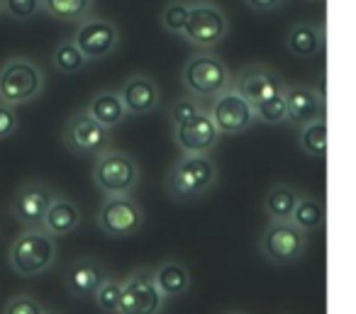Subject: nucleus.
I'll return each mask as SVG.
<instances>
[{
  "label": "nucleus",
  "instance_id": "1",
  "mask_svg": "<svg viewBox=\"0 0 356 314\" xmlns=\"http://www.w3.org/2000/svg\"><path fill=\"white\" fill-rule=\"evenodd\" d=\"M220 173L210 156H195V154H181L178 161L166 173V192L176 202L200 200L208 195L218 183Z\"/></svg>",
  "mask_w": 356,
  "mask_h": 314
},
{
  "label": "nucleus",
  "instance_id": "2",
  "mask_svg": "<svg viewBox=\"0 0 356 314\" xmlns=\"http://www.w3.org/2000/svg\"><path fill=\"white\" fill-rule=\"evenodd\" d=\"M44 71L30 56H10L0 66V105L13 110L30 105L44 93Z\"/></svg>",
  "mask_w": 356,
  "mask_h": 314
},
{
  "label": "nucleus",
  "instance_id": "3",
  "mask_svg": "<svg viewBox=\"0 0 356 314\" xmlns=\"http://www.w3.org/2000/svg\"><path fill=\"white\" fill-rule=\"evenodd\" d=\"M56 239H51L44 229H22L10 244L8 265L22 278H35L56 263Z\"/></svg>",
  "mask_w": 356,
  "mask_h": 314
},
{
  "label": "nucleus",
  "instance_id": "4",
  "mask_svg": "<svg viewBox=\"0 0 356 314\" xmlns=\"http://www.w3.org/2000/svg\"><path fill=\"white\" fill-rule=\"evenodd\" d=\"M229 83H232V74L227 64L213 51H195L181 69V85L191 98L213 100L225 88H229Z\"/></svg>",
  "mask_w": 356,
  "mask_h": 314
},
{
  "label": "nucleus",
  "instance_id": "5",
  "mask_svg": "<svg viewBox=\"0 0 356 314\" xmlns=\"http://www.w3.org/2000/svg\"><path fill=\"white\" fill-rule=\"evenodd\" d=\"M139 163L134 156L120 149H105L98 154L93 166V185L103 192L105 197H118V195H132L134 188L139 185Z\"/></svg>",
  "mask_w": 356,
  "mask_h": 314
},
{
  "label": "nucleus",
  "instance_id": "6",
  "mask_svg": "<svg viewBox=\"0 0 356 314\" xmlns=\"http://www.w3.org/2000/svg\"><path fill=\"white\" fill-rule=\"evenodd\" d=\"M229 35V17L213 0H191L188 22H186L184 40L198 47L200 51H210L222 44Z\"/></svg>",
  "mask_w": 356,
  "mask_h": 314
},
{
  "label": "nucleus",
  "instance_id": "7",
  "mask_svg": "<svg viewBox=\"0 0 356 314\" xmlns=\"http://www.w3.org/2000/svg\"><path fill=\"white\" fill-rule=\"evenodd\" d=\"M307 236L291 222H268L259 239V251L273 265L296 263L305 256Z\"/></svg>",
  "mask_w": 356,
  "mask_h": 314
},
{
  "label": "nucleus",
  "instance_id": "8",
  "mask_svg": "<svg viewBox=\"0 0 356 314\" xmlns=\"http://www.w3.org/2000/svg\"><path fill=\"white\" fill-rule=\"evenodd\" d=\"M95 224L110 239H127L142 231L144 210L132 200V195L105 197L95 215Z\"/></svg>",
  "mask_w": 356,
  "mask_h": 314
},
{
  "label": "nucleus",
  "instance_id": "9",
  "mask_svg": "<svg viewBox=\"0 0 356 314\" xmlns=\"http://www.w3.org/2000/svg\"><path fill=\"white\" fill-rule=\"evenodd\" d=\"M64 147L69 149L74 156H98L105 149H110V132L105 127H100L86 108L76 110L64 124Z\"/></svg>",
  "mask_w": 356,
  "mask_h": 314
},
{
  "label": "nucleus",
  "instance_id": "10",
  "mask_svg": "<svg viewBox=\"0 0 356 314\" xmlns=\"http://www.w3.org/2000/svg\"><path fill=\"white\" fill-rule=\"evenodd\" d=\"M163 304L166 299L154 285L152 268H137L122 283L118 314H161Z\"/></svg>",
  "mask_w": 356,
  "mask_h": 314
},
{
  "label": "nucleus",
  "instance_id": "11",
  "mask_svg": "<svg viewBox=\"0 0 356 314\" xmlns=\"http://www.w3.org/2000/svg\"><path fill=\"white\" fill-rule=\"evenodd\" d=\"M218 127L220 134H242L252 129L254 124V108L229 85L220 95L210 100V108H205Z\"/></svg>",
  "mask_w": 356,
  "mask_h": 314
},
{
  "label": "nucleus",
  "instance_id": "12",
  "mask_svg": "<svg viewBox=\"0 0 356 314\" xmlns=\"http://www.w3.org/2000/svg\"><path fill=\"white\" fill-rule=\"evenodd\" d=\"M71 42L79 47V51L86 56V61L105 59V56L118 51L120 30L113 20H105V17H88V20L79 22L76 35Z\"/></svg>",
  "mask_w": 356,
  "mask_h": 314
},
{
  "label": "nucleus",
  "instance_id": "13",
  "mask_svg": "<svg viewBox=\"0 0 356 314\" xmlns=\"http://www.w3.org/2000/svg\"><path fill=\"white\" fill-rule=\"evenodd\" d=\"M229 85H232L252 108H257L259 103H264V100L271 98V95L283 93V88H286L288 83L283 81V76L278 74V69H273V66L249 64L234 76Z\"/></svg>",
  "mask_w": 356,
  "mask_h": 314
},
{
  "label": "nucleus",
  "instance_id": "14",
  "mask_svg": "<svg viewBox=\"0 0 356 314\" xmlns=\"http://www.w3.org/2000/svg\"><path fill=\"white\" fill-rule=\"evenodd\" d=\"M56 192L42 181H27L15 190L10 200V215L25 229H42V222Z\"/></svg>",
  "mask_w": 356,
  "mask_h": 314
},
{
  "label": "nucleus",
  "instance_id": "15",
  "mask_svg": "<svg viewBox=\"0 0 356 314\" xmlns=\"http://www.w3.org/2000/svg\"><path fill=\"white\" fill-rule=\"evenodd\" d=\"M283 98H286V122L293 127H305L310 122L317 119H325V93L322 88L315 85H305V83H296V85H286L283 90Z\"/></svg>",
  "mask_w": 356,
  "mask_h": 314
},
{
  "label": "nucleus",
  "instance_id": "16",
  "mask_svg": "<svg viewBox=\"0 0 356 314\" xmlns=\"http://www.w3.org/2000/svg\"><path fill=\"white\" fill-rule=\"evenodd\" d=\"M220 142L218 127L210 119L208 110H203L200 115H195L193 119H188L186 124L173 127V144L178 147L181 154H195V156H210L215 147Z\"/></svg>",
  "mask_w": 356,
  "mask_h": 314
},
{
  "label": "nucleus",
  "instance_id": "17",
  "mask_svg": "<svg viewBox=\"0 0 356 314\" xmlns=\"http://www.w3.org/2000/svg\"><path fill=\"white\" fill-rule=\"evenodd\" d=\"M120 103L124 108V115H149L161 105V88L147 74H134L122 83L118 90Z\"/></svg>",
  "mask_w": 356,
  "mask_h": 314
},
{
  "label": "nucleus",
  "instance_id": "18",
  "mask_svg": "<svg viewBox=\"0 0 356 314\" xmlns=\"http://www.w3.org/2000/svg\"><path fill=\"white\" fill-rule=\"evenodd\" d=\"M108 278L103 263L95 258H79L64 270V288L71 297H93L103 280Z\"/></svg>",
  "mask_w": 356,
  "mask_h": 314
},
{
  "label": "nucleus",
  "instance_id": "19",
  "mask_svg": "<svg viewBox=\"0 0 356 314\" xmlns=\"http://www.w3.org/2000/svg\"><path fill=\"white\" fill-rule=\"evenodd\" d=\"M286 49L298 59H315L325 49V25L322 22H296L286 35Z\"/></svg>",
  "mask_w": 356,
  "mask_h": 314
},
{
  "label": "nucleus",
  "instance_id": "20",
  "mask_svg": "<svg viewBox=\"0 0 356 314\" xmlns=\"http://www.w3.org/2000/svg\"><path fill=\"white\" fill-rule=\"evenodd\" d=\"M81 224V210L71 197L66 195H54L49 210L42 222V229L51 236V239H59V236H69L71 231H76Z\"/></svg>",
  "mask_w": 356,
  "mask_h": 314
},
{
  "label": "nucleus",
  "instance_id": "21",
  "mask_svg": "<svg viewBox=\"0 0 356 314\" xmlns=\"http://www.w3.org/2000/svg\"><path fill=\"white\" fill-rule=\"evenodd\" d=\"M152 275H154V285L163 295V299L181 297L191 288V270L181 261H163L156 268H152Z\"/></svg>",
  "mask_w": 356,
  "mask_h": 314
},
{
  "label": "nucleus",
  "instance_id": "22",
  "mask_svg": "<svg viewBox=\"0 0 356 314\" xmlns=\"http://www.w3.org/2000/svg\"><path fill=\"white\" fill-rule=\"evenodd\" d=\"M86 113H88L100 127L108 129V132L113 127H118V124H122V119L127 117L122 103H120L118 90H98V93L88 100V105H86Z\"/></svg>",
  "mask_w": 356,
  "mask_h": 314
},
{
  "label": "nucleus",
  "instance_id": "23",
  "mask_svg": "<svg viewBox=\"0 0 356 314\" xmlns=\"http://www.w3.org/2000/svg\"><path fill=\"white\" fill-rule=\"evenodd\" d=\"M300 192L288 183H276L264 195V212L271 222H291Z\"/></svg>",
  "mask_w": 356,
  "mask_h": 314
},
{
  "label": "nucleus",
  "instance_id": "24",
  "mask_svg": "<svg viewBox=\"0 0 356 314\" xmlns=\"http://www.w3.org/2000/svg\"><path fill=\"white\" fill-rule=\"evenodd\" d=\"M325 220H327V210H325V202L320 197H312V195H302L298 197V205L291 215V224H296L302 234H315V231L325 229Z\"/></svg>",
  "mask_w": 356,
  "mask_h": 314
},
{
  "label": "nucleus",
  "instance_id": "25",
  "mask_svg": "<svg viewBox=\"0 0 356 314\" xmlns=\"http://www.w3.org/2000/svg\"><path fill=\"white\" fill-rule=\"evenodd\" d=\"M95 0H42V13L61 22H83L93 17Z\"/></svg>",
  "mask_w": 356,
  "mask_h": 314
},
{
  "label": "nucleus",
  "instance_id": "26",
  "mask_svg": "<svg viewBox=\"0 0 356 314\" xmlns=\"http://www.w3.org/2000/svg\"><path fill=\"white\" fill-rule=\"evenodd\" d=\"M298 147L302 154L322 161L327 156V119H317L298 129Z\"/></svg>",
  "mask_w": 356,
  "mask_h": 314
},
{
  "label": "nucleus",
  "instance_id": "27",
  "mask_svg": "<svg viewBox=\"0 0 356 314\" xmlns=\"http://www.w3.org/2000/svg\"><path fill=\"white\" fill-rule=\"evenodd\" d=\"M51 66L64 76H76L88 66V61H86V56L81 54L79 47H76L74 42L64 40L54 47V51H51Z\"/></svg>",
  "mask_w": 356,
  "mask_h": 314
},
{
  "label": "nucleus",
  "instance_id": "28",
  "mask_svg": "<svg viewBox=\"0 0 356 314\" xmlns=\"http://www.w3.org/2000/svg\"><path fill=\"white\" fill-rule=\"evenodd\" d=\"M191 13V0H168L166 6L161 8V27L168 35L181 37L186 30Z\"/></svg>",
  "mask_w": 356,
  "mask_h": 314
},
{
  "label": "nucleus",
  "instance_id": "29",
  "mask_svg": "<svg viewBox=\"0 0 356 314\" xmlns=\"http://www.w3.org/2000/svg\"><path fill=\"white\" fill-rule=\"evenodd\" d=\"M286 117H288V113H286V98H283V93L271 95V98H266L264 103H259L257 108H254V122H259V124L278 127V124H286Z\"/></svg>",
  "mask_w": 356,
  "mask_h": 314
},
{
  "label": "nucleus",
  "instance_id": "30",
  "mask_svg": "<svg viewBox=\"0 0 356 314\" xmlns=\"http://www.w3.org/2000/svg\"><path fill=\"white\" fill-rule=\"evenodd\" d=\"M203 110H205L203 100L191 98V95H181V98H176L168 105V119H171L173 127H178V124H186L188 119H193Z\"/></svg>",
  "mask_w": 356,
  "mask_h": 314
},
{
  "label": "nucleus",
  "instance_id": "31",
  "mask_svg": "<svg viewBox=\"0 0 356 314\" xmlns=\"http://www.w3.org/2000/svg\"><path fill=\"white\" fill-rule=\"evenodd\" d=\"M120 290H122V283L113 278H105L103 285L98 288V292L93 295L95 304L103 314H118V304H120Z\"/></svg>",
  "mask_w": 356,
  "mask_h": 314
},
{
  "label": "nucleus",
  "instance_id": "32",
  "mask_svg": "<svg viewBox=\"0 0 356 314\" xmlns=\"http://www.w3.org/2000/svg\"><path fill=\"white\" fill-rule=\"evenodd\" d=\"M3 13L17 22H27L42 13V0H3Z\"/></svg>",
  "mask_w": 356,
  "mask_h": 314
},
{
  "label": "nucleus",
  "instance_id": "33",
  "mask_svg": "<svg viewBox=\"0 0 356 314\" xmlns=\"http://www.w3.org/2000/svg\"><path fill=\"white\" fill-rule=\"evenodd\" d=\"M47 309L30 295H15L6 302L3 314H44Z\"/></svg>",
  "mask_w": 356,
  "mask_h": 314
},
{
  "label": "nucleus",
  "instance_id": "34",
  "mask_svg": "<svg viewBox=\"0 0 356 314\" xmlns=\"http://www.w3.org/2000/svg\"><path fill=\"white\" fill-rule=\"evenodd\" d=\"M20 127V119H17V113L13 108H6V105H0V142L17 132Z\"/></svg>",
  "mask_w": 356,
  "mask_h": 314
},
{
  "label": "nucleus",
  "instance_id": "35",
  "mask_svg": "<svg viewBox=\"0 0 356 314\" xmlns=\"http://www.w3.org/2000/svg\"><path fill=\"white\" fill-rule=\"evenodd\" d=\"M286 0H244V6L252 13H273L283 6Z\"/></svg>",
  "mask_w": 356,
  "mask_h": 314
},
{
  "label": "nucleus",
  "instance_id": "36",
  "mask_svg": "<svg viewBox=\"0 0 356 314\" xmlns=\"http://www.w3.org/2000/svg\"><path fill=\"white\" fill-rule=\"evenodd\" d=\"M0 15H3V0H0Z\"/></svg>",
  "mask_w": 356,
  "mask_h": 314
},
{
  "label": "nucleus",
  "instance_id": "37",
  "mask_svg": "<svg viewBox=\"0 0 356 314\" xmlns=\"http://www.w3.org/2000/svg\"><path fill=\"white\" fill-rule=\"evenodd\" d=\"M44 314H64V312H44Z\"/></svg>",
  "mask_w": 356,
  "mask_h": 314
},
{
  "label": "nucleus",
  "instance_id": "38",
  "mask_svg": "<svg viewBox=\"0 0 356 314\" xmlns=\"http://www.w3.org/2000/svg\"><path fill=\"white\" fill-rule=\"evenodd\" d=\"M227 314H242V312H227Z\"/></svg>",
  "mask_w": 356,
  "mask_h": 314
}]
</instances>
